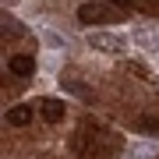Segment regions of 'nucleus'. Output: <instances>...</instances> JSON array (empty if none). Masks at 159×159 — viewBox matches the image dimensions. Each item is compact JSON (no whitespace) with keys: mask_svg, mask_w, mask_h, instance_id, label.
Wrapping results in <instances>:
<instances>
[{"mask_svg":"<svg viewBox=\"0 0 159 159\" xmlns=\"http://www.w3.org/2000/svg\"><path fill=\"white\" fill-rule=\"evenodd\" d=\"M113 18H117V11H113V7L96 4V0L78 7V21H81V25H92V21H113Z\"/></svg>","mask_w":159,"mask_h":159,"instance_id":"nucleus-1","label":"nucleus"},{"mask_svg":"<svg viewBox=\"0 0 159 159\" xmlns=\"http://www.w3.org/2000/svg\"><path fill=\"white\" fill-rule=\"evenodd\" d=\"M89 46L92 50H99V53H120L124 50V35H110V32H89Z\"/></svg>","mask_w":159,"mask_h":159,"instance_id":"nucleus-2","label":"nucleus"},{"mask_svg":"<svg viewBox=\"0 0 159 159\" xmlns=\"http://www.w3.org/2000/svg\"><path fill=\"white\" fill-rule=\"evenodd\" d=\"M7 71L18 74V78H29V74H35V60L29 57V53H14V57L7 60Z\"/></svg>","mask_w":159,"mask_h":159,"instance_id":"nucleus-3","label":"nucleus"},{"mask_svg":"<svg viewBox=\"0 0 159 159\" xmlns=\"http://www.w3.org/2000/svg\"><path fill=\"white\" fill-rule=\"evenodd\" d=\"M39 110H43V120H50V124H60L64 113H67V106H64L60 99H43Z\"/></svg>","mask_w":159,"mask_h":159,"instance_id":"nucleus-4","label":"nucleus"},{"mask_svg":"<svg viewBox=\"0 0 159 159\" xmlns=\"http://www.w3.org/2000/svg\"><path fill=\"white\" fill-rule=\"evenodd\" d=\"M32 120V106H11L7 110V124L11 127H25Z\"/></svg>","mask_w":159,"mask_h":159,"instance_id":"nucleus-5","label":"nucleus"},{"mask_svg":"<svg viewBox=\"0 0 159 159\" xmlns=\"http://www.w3.org/2000/svg\"><path fill=\"white\" fill-rule=\"evenodd\" d=\"M60 85L67 89L71 96H81V99H89V102H92V89H85V85H81L78 78H60Z\"/></svg>","mask_w":159,"mask_h":159,"instance_id":"nucleus-6","label":"nucleus"},{"mask_svg":"<svg viewBox=\"0 0 159 159\" xmlns=\"http://www.w3.org/2000/svg\"><path fill=\"white\" fill-rule=\"evenodd\" d=\"M124 71H127V74H134V78H142V81L152 78V71H148L145 64H138V60H127V64H124Z\"/></svg>","mask_w":159,"mask_h":159,"instance_id":"nucleus-7","label":"nucleus"},{"mask_svg":"<svg viewBox=\"0 0 159 159\" xmlns=\"http://www.w3.org/2000/svg\"><path fill=\"white\" fill-rule=\"evenodd\" d=\"M21 32H25L21 25H18L11 14H4V39H7V35H21Z\"/></svg>","mask_w":159,"mask_h":159,"instance_id":"nucleus-8","label":"nucleus"},{"mask_svg":"<svg viewBox=\"0 0 159 159\" xmlns=\"http://www.w3.org/2000/svg\"><path fill=\"white\" fill-rule=\"evenodd\" d=\"M138 127H142V131H159V120H156V117H142Z\"/></svg>","mask_w":159,"mask_h":159,"instance_id":"nucleus-9","label":"nucleus"},{"mask_svg":"<svg viewBox=\"0 0 159 159\" xmlns=\"http://www.w3.org/2000/svg\"><path fill=\"white\" fill-rule=\"evenodd\" d=\"M110 4H117V7H134L138 0H110Z\"/></svg>","mask_w":159,"mask_h":159,"instance_id":"nucleus-10","label":"nucleus"},{"mask_svg":"<svg viewBox=\"0 0 159 159\" xmlns=\"http://www.w3.org/2000/svg\"><path fill=\"white\" fill-rule=\"evenodd\" d=\"M156 159H159V156H156Z\"/></svg>","mask_w":159,"mask_h":159,"instance_id":"nucleus-11","label":"nucleus"}]
</instances>
